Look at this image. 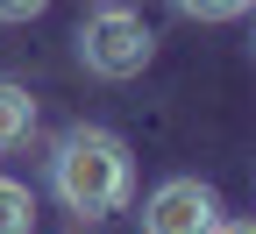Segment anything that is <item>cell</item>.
<instances>
[{
	"label": "cell",
	"instance_id": "obj_8",
	"mask_svg": "<svg viewBox=\"0 0 256 234\" xmlns=\"http://www.w3.org/2000/svg\"><path fill=\"white\" fill-rule=\"evenodd\" d=\"M214 234H256V227H249V220H220Z\"/></svg>",
	"mask_w": 256,
	"mask_h": 234
},
{
	"label": "cell",
	"instance_id": "obj_6",
	"mask_svg": "<svg viewBox=\"0 0 256 234\" xmlns=\"http://www.w3.org/2000/svg\"><path fill=\"white\" fill-rule=\"evenodd\" d=\"M171 7L192 21H235V14H249V0H171Z\"/></svg>",
	"mask_w": 256,
	"mask_h": 234
},
{
	"label": "cell",
	"instance_id": "obj_5",
	"mask_svg": "<svg viewBox=\"0 0 256 234\" xmlns=\"http://www.w3.org/2000/svg\"><path fill=\"white\" fill-rule=\"evenodd\" d=\"M28 227H36V192L0 178V234H28Z\"/></svg>",
	"mask_w": 256,
	"mask_h": 234
},
{
	"label": "cell",
	"instance_id": "obj_9",
	"mask_svg": "<svg viewBox=\"0 0 256 234\" xmlns=\"http://www.w3.org/2000/svg\"><path fill=\"white\" fill-rule=\"evenodd\" d=\"M100 7H114V0H100Z\"/></svg>",
	"mask_w": 256,
	"mask_h": 234
},
{
	"label": "cell",
	"instance_id": "obj_7",
	"mask_svg": "<svg viewBox=\"0 0 256 234\" xmlns=\"http://www.w3.org/2000/svg\"><path fill=\"white\" fill-rule=\"evenodd\" d=\"M50 0H0V21H36Z\"/></svg>",
	"mask_w": 256,
	"mask_h": 234
},
{
	"label": "cell",
	"instance_id": "obj_1",
	"mask_svg": "<svg viewBox=\"0 0 256 234\" xmlns=\"http://www.w3.org/2000/svg\"><path fill=\"white\" fill-rule=\"evenodd\" d=\"M50 192L64 199V213L78 220H107L128 206V192H136V156H128V142L114 135V128H64L57 149H50Z\"/></svg>",
	"mask_w": 256,
	"mask_h": 234
},
{
	"label": "cell",
	"instance_id": "obj_2",
	"mask_svg": "<svg viewBox=\"0 0 256 234\" xmlns=\"http://www.w3.org/2000/svg\"><path fill=\"white\" fill-rule=\"evenodd\" d=\"M150 57H156V28L142 14H128L121 0L100 7V14L78 28V64H86L92 78H136Z\"/></svg>",
	"mask_w": 256,
	"mask_h": 234
},
{
	"label": "cell",
	"instance_id": "obj_3",
	"mask_svg": "<svg viewBox=\"0 0 256 234\" xmlns=\"http://www.w3.org/2000/svg\"><path fill=\"white\" fill-rule=\"evenodd\" d=\"M220 227V199L200 178H164L142 206V234H214Z\"/></svg>",
	"mask_w": 256,
	"mask_h": 234
},
{
	"label": "cell",
	"instance_id": "obj_4",
	"mask_svg": "<svg viewBox=\"0 0 256 234\" xmlns=\"http://www.w3.org/2000/svg\"><path fill=\"white\" fill-rule=\"evenodd\" d=\"M28 128H36V92L0 78V156H8L14 142H28Z\"/></svg>",
	"mask_w": 256,
	"mask_h": 234
}]
</instances>
